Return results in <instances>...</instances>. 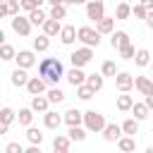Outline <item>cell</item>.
<instances>
[{"mask_svg":"<svg viewBox=\"0 0 153 153\" xmlns=\"http://www.w3.org/2000/svg\"><path fill=\"white\" fill-rule=\"evenodd\" d=\"M122 129H124V134H136L139 131V120L134 117V120H124V124H122Z\"/></svg>","mask_w":153,"mask_h":153,"instance_id":"cell-33","label":"cell"},{"mask_svg":"<svg viewBox=\"0 0 153 153\" xmlns=\"http://www.w3.org/2000/svg\"><path fill=\"white\" fill-rule=\"evenodd\" d=\"M33 60H36V57H33V53H31V50H19V53H17V65H19V67H24V69H26V67H31V65H33Z\"/></svg>","mask_w":153,"mask_h":153,"instance_id":"cell-14","label":"cell"},{"mask_svg":"<svg viewBox=\"0 0 153 153\" xmlns=\"http://www.w3.org/2000/svg\"><path fill=\"white\" fill-rule=\"evenodd\" d=\"M0 2H7V0H0Z\"/></svg>","mask_w":153,"mask_h":153,"instance_id":"cell-51","label":"cell"},{"mask_svg":"<svg viewBox=\"0 0 153 153\" xmlns=\"http://www.w3.org/2000/svg\"><path fill=\"white\" fill-rule=\"evenodd\" d=\"M131 110H134V117H136V120H146L151 108H148V105H146V100H143V103H134V105H131Z\"/></svg>","mask_w":153,"mask_h":153,"instance_id":"cell-23","label":"cell"},{"mask_svg":"<svg viewBox=\"0 0 153 153\" xmlns=\"http://www.w3.org/2000/svg\"><path fill=\"white\" fill-rule=\"evenodd\" d=\"M112 26H115V17H103V19L98 22V31H100V33H110Z\"/></svg>","mask_w":153,"mask_h":153,"instance_id":"cell-26","label":"cell"},{"mask_svg":"<svg viewBox=\"0 0 153 153\" xmlns=\"http://www.w3.org/2000/svg\"><path fill=\"white\" fill-rule=\"evenodd\" d=\"M131 12H134L139 19H146V14H148V7H146L143 2H139V5H134V7H131Z\"/></svg>","mask_w":153,"mask_h":153,"instance_id":"cell-41","label":"cell"},{"mask_svg":"<svg viewBox=\"0 0 153 153\" xmlns=\"http://www.w3.org/2000/svg\"><path fill=\"white\" fill-rule=\"evenodd\" d=\"M84 122H86V127H88L91 131H100V129H105V117H103L100 112H96V110L84 112Z\"/></svg>","mask_w":153,"mask_h":153,"instance_id":"cell-2","label":"cell"},{"mask_svg":"<svg viewBox=\"0 0 153 153\" xmlns=\"http://www.w3.org/2000/svg\"><path fill=\"white\" fill-rule=\"evenodd\" d=\"M134 148H136V141H134V136H131V134H127V136H122V139H120V151H124V153H127V151H134Z\"/></svg>","mask_w":153,"mask_h":153,"instance_id":"cell-28","label":"cell"},{"mask_svg":"<svg viewBox=\"0 0 153 153\" xmlns=\"http://www.w3.org/2000/svg\"><path fill=\"white\" fill-rule=\"evenodd\" d=\"M115 84H117V88H120V91H129V88L134 86V76H131V74H127V72H120V74L115 76Z\"/></svg>","mask_w":153,"mask_h":153,"instance_id":"cell-9","label":"cell"},{"mask_svg":"<svg viewBox=\"0 0 153 153\" xmlns=\"http://www.w3.org/2000/svg\"><path fill=\"white\" fill-rule=\"evenodd\" d=\"M41 2H43V0H22V7L31 12V10H36V7H41Z\"/></svg>","mask_w":153,"mask_h":153,"instance_id":"cell-43","label":"cell"},{"mask_svg":"<svg viewBox=\"0 0 153 153\" xmlns=\"http://www.w3.org/2000/svg\"><path fill=\"white\" fill-rule=\"evenodd\" d=\"M69 136H55V141H53V148L57 151V153H67L69 151Z\"/></svg>","mask_w":153,"mask_h":153,"instance_id":"cell-21","label":"cell"},{"mask_svg":"<svg viewBox=\"0 0 153 153\" xmlns=\"http://www.w3.org/2000/svg\"><path fill=\"white\" fill-rule=\"evenodd\" d=\"M65 2H69V5H76V0H65Z\"/></svg>","mask_w":153,"mask_h":153,"instance_id":"cell-49","label":"cell"},{"mask_svg":"<svg viewBox=\"0 0 153 153\" xmlns=\"http://www.w3.org/2000/svg\"><path fill=\"white\" fill-rule=\"evenodd\" d=\"M103 131H105V139H108V141H120L124 129H122L120 124H105V129H103Z\"/></svg>","mask_w":153,"mask_h":153,"instance_id":"cell-13","label":"cell"},{"mask_svg":"<svg viewBox=\"0 0 153 153\" xmlns=\"http://www.w3.org/2000/svg\"><path fill=\"white\" fill-rule=\"evenodd\" d=\"M48 2H50V5H62L65 0H48Z\"/></svg>","mask_w":153,"mask_h":153,"instance_id":"cell-48","label":"cell"},{"mask_svg":"<svg viewBox=\"0 0 153 153\" xmlns=\"http://www.w3.org/2000/svg\"><path fill=\"white\" fill-rule=\"evenodd\" d=\"M33 110V108H31ZM29 108H24V110H19V115H17V120H19V124H24V127H29L31 124V120H33V112H31Z\"/></svg>","mask_w":153,"mask_h":153,"instance_id":"cell-30","label":"cell"},{"mask_svg":"<svg viewBox=\"0 0 153 153\" xmlns=\"http://www.w3.org/2000/svg\"><path fill=\"white\" fill-rule=\"evenodd\" d=\"M29 19H31V24H45L48 14H45L41 7H36V10H31V12H29Z\"/></svg>","mask_w":153,"mask_h":153,"instance_id":"cell-25","label":"cell"},{"mask_svg":"<svg viewBox=\"0 0 153 153\" xmlns=\"http://www.w3.org/2000/svg\"><path fill=\"white\" fill-rule=\"evenodd\" d=\"M12 84H14V86H26V84H29V76H26L24 67H17V69L12 72Z\"/></svg>","mask_w":153,"mask_h":153,"instance_id":"cell-17","label":"cell"},{"mask_svg":"<svg viewBox=\"0 0 153 153\" xmlns=\"http://www.w3.org/2000/svg\"><path fill=\"white\" fill-rule=\"evenodd\" d=\"M69 57H72V65H74V67H84V65L93 57V50H91V45H84V48H76Z\"/></svg>","mask_w":153,"mask_h":153,"instance_id":"cell-3","label":"cell"},{"mask_svg":"<svg viewBox=\"0 0 153 153\" xmlns=\"http://www.w3.org/2000/svg\"><path fill=\"white\" fill-rule=\"evenodd\" d=\"M76 93H79V98L88 100V98H93L96 88H93V86H88V84H81V86H76Z\"/></svg>","mask_w":153,"mask_h":153,"instance_id":"cell-29","label":"cell"},{"mask_svg":"<svg viewBox=\"0 0 153 153\" xmlns=\"http://www.w3.org/2000/svg\"><path fill=\"white\" fill-rule=\"evenodd\" d=\"M141 2H143V5L148 7V10H153V0H141Z\"/></svg>","mask_w":153,"mask_h":153,"instance_id":"cell-47","label":"cell"},{"mask_svg":"<svg viewBox=\"0 0 153 153\" xmlns=\"http://www.w3.org/2000/svg\"><path fill=\"white\" fill-rule=\"evenodd\" d=\"M134 86H136L143 96L153 93V79H148V76H136V79H134Z\"/></svg>","mask_w":153,"mask_h":153,"instance_id":"cell-10","label":"cell"},{"mask_svg":"<svg viewBox=\"0 0 153 153\" xmlns=\"http://www.w3.org/2000/svg\"><path fill=\"white\" fill-rule=\"evenodd\" d=\"M12 29H14L19 36H26V33L31 31V19H26V17H22V14H14V17H12Z\"/></svg>","mask_w":153,"mask_h":153,"instance_id":"cell-6","label":"cell"},{"mask_svg":"<svg viewBox=\"0 0 153 153\" xmlns=\"http://www.w3.org/2000/svg\"><path fill=\"white\" fill-rule=\"evenodd\" d=\"M79 2H88V0H76V5H79Z\"/></svg>","mask_w":153,"mask_h":153,"instance_id":"cell-50","label":"cell"},{"mask_svg":"<svg viewBox=\"0 0 153 153\" xmlns=\"http://www.w3.org/2000/svg\"><path fill=\"white\" fill-rule=\"evenodd\" d=\"M48 38H50L48 33H43V36H38V38H33V50H38V53L48 50V45H50V41H48Z\"/></svg>","mask_w":153,"mask_h":153,"instance_id":"cell-27","label":"cell"},{"mask_svg":"<svg viewBox=\"0 0 153 153\" xmlns=\"http://www.w3.org/2000/svg\"><path fill=\"white\" fill-rule=\"evenodd\" d=\"M146 105L153 110V93H148V96H146Z\"/></svg>","mask_w":153,"mask_h":153,"instance_id":"cell-46","label":"cell"},{"mask_svg":"<svg viewBox=\"0 0 153 153\" xmlns=\"http://www.w3.org/2000/svg\"><path fill=\"white\" fill-rule=\"evenodd\" d=\"M69 139H72V141H84V139H86V131H84L79 124H74V127H69Z\"/></svg>","mask_w":153,"mask_h":153,"instance_id":"cell-34","label":"cell"},{"mask_svg":"<svg viewBox=\"0 0 153 153\" xmlns=\"http://www.w3.org/2000/svg\"><path fill=\"white\" fill-rule=\"evenodd\" d=\"M12 120H14V112H12V108H2V110H0V122H2V124H10Z\"/></svg>","mask_w":153,"mask_h":153,"instance_id":"cell-40","label":"cell"},{"mask_svg":"<svg viewBox=\"0 0 153 153\" xmlns=\"http://www.w3.org/2000/svg\"><path fill=\"white\" fill-rule=\"evenodd\" d=\"M76 36H79V29H74V26H69V24H67V26H62V31H60V41H62L65 45H69Z\"/></svg>","mask_w":153,"mask_h":153,"instance_id":"cell-11","label":"cell"},{"mask_svg":"<svg viewBox=\"0 0 153 153\" xmlns=\"http://www.w3.org/2000/svg\"><path fill=\"white\" fill-rule=\"evenodd\" d=\"M50 17H53V19H65V17H67V7H65V2H62V5H53Z\"/></svg>","mask_w":153,"mask_h":153,"instance_id":"cell-35","label":"cell"},{"mask_svg":"<svg viewBox=\"0 0 153 153\" xmlns=\"http://www.w3.org/2000/svg\"><path fill=\"white\" fill-rule=\"evenodd\" d=\"M86 76H88V74H84L81 67H72L69 74H67V79H69L72 86H81V84H86Z\"/></svg>","mask_w":153,"mask_h":153,"instance_id":"cell-8","label":"cell"},{"mask_svg":"<svg viewBox=\"0 0 153 153\" xmlns=\"http://www.w3.org/2000/svg\"><path fill=\"white\" fill-rule=\"evenodd\" d=\"M19 7H22V0H7V2H0V17L19 14Z\"/></svg>","mask_w":153,"mask_h":153,"instance_id":"cell-7","label":"cell"},{"mask_svg":"<svg viewBox=\"0 0 153 153\" xmlns=\"http://www.w3.org/2000/svg\"><path fill=\"white\" fill-rule=\"evenodd\" d=\"M129 14H131V5L120 2V5H117V10H115V17H117V19H127Z\"/></svg>","mask_w":153,"mask_h":153,"instance_id":"cell-31","label":"cell"},{"mask_svg":"<svg viewBox=\"0 0 153 153\" xmlns=\"http://www.w3.org/2000/svg\"><path fill=\"white\" fill-rule=\"evenodd\" d=\"M62 120H65V117H60L57 112H45V127H48V129H57V127L62 124Z\"/></svg>","mask_w":153,"mask_h":153,"instance_id":"cell-24","label":"cell"},{"mask_svg":"<svg viewBox=\"0 0 153 153\" xmlns=\"http://www.w3.org/2000/svg\"><path fill=\"white\" fill-rule=\"evenodd\" d=\"M81 120H84V112H81V110H76V108H72V110H67V112H65V122H67L69 127L79 124Z\"/></svg>","mask_w":153,"mask_h":153,"instance_id":"cell-15","label":"cell"},{"mask_svg":"<svg viewBox=\"0 0 153 153\" xmlns=\"http://www.w3.org/2000/svg\"><path fill=\"white\" fill-rule=\"evenodd\" d=\"M48 98H50V103H62V100H65V91L55 86V88L48 91Z\"/></svg>","mask_w":153,"mask_h":153,"instance_id":"cell-36","label":"cell"},{"mask_svg":"<svg viewBox=\"0 0 153 153\" xmlns=\"http://www.w3.org/2000/svg\"><path fill=\"white\" fill-rule=\"evenodd\" d=\"M146 24L153 29V10H148V14H146Z\"/></svg>","mask_w":153,"mask_h":153,"instance_id":"cell-45","label":"cell"},{"mask_svg":"<svg viewBox=\"0 0 153 153\" xmlns=\"http://www.w3.org/2000/svg\"><path fill=\"white\" fill-rule=\"evenodd\" d=\"M134 62H136L139 67H146V65L151 62V53H148L146 48H139V50H136V55H134Z\"/></svg>","mask_w":153,"mask_h":153,"instance_id":"cell-22","label":"cell"},{"mask_svg":"<svg viewBox=\"0 0 153 153\" xmlns=\"http://www.w3.org/2000/svg\"><path fill=\"white\" fill-rule=\"evenodd\" d=\"M127 43H129L127 31H115V33H112V48H117V50H120V48H124Z\"/></svg>","mask_w":153,"mask_h":153,"instance_id":"cell-19","label":"cell"},{"mask_svg":"<svg viewBox=\"0 0 153 153\" xmlns=\"http://www.w3.org/2000/svg\"><path fill=\"white\" fill-rule=\"evenodd\" d=\"M86 17L100 22V19L105 17V5H103V0H88V5H86Z\"/></svg>","mask_w":153,"mask_h":153,"instance_id":"cell-4","label":"cell"},{"mask_svg":"<svg viewBox=\"0 0 153 153\" xmlns=\"http://www.w3.org/2000/svg\"><path fill=\"white\" fill-rule=\"evenodd\" d=\"M86 84L93 86L96 91H100V88H103V74H88V76H86Z\"/></svg>","mask_w":153,"mask_h":153,"instance_id":"cell-32","label":"cell"},{"mask_svg":"<svg viewBox=\"0 0 153 153\" xmlns=\"http://www.w3.org/2000/svg\"><path fill=\"white\" fill-rule=\"evenodd\" d=\"M5 151H7V153H22V146H19V143H7Z\"/></svg>","mask_w":153,"mask_h":153,"instance_id":"cell-44","label":"cell"},{"mask_svg":"<svg viewBox=\"0 0 153 153\" xmlns=\"http://www.w3.org/2000/svg\"><path fill=\"white\" fill-rule=\"evenodd\" d=\"M131 105H134V98L127 96V91H122V96H117V110L127 112V110H131Z\"/></svg>","mask_w":153,"mask_h":153,"instance_id":"cell-18","label":"cell"},{"mask_svg":"<svg viewBox=\"0 0 153 153\" xmlns=\"http://www.w3.org/2000/svg\"><path fill=\"white\" fill-rule=\"evenodd\" d=\"M43 31L48 33V36H55V33H60L62 31V26H60V19H45V24H43Z\"/></svg>","mask_w":153,"mask_h":153,"instance_id":"cell-16","label":"cell"},{"mask_svg":"<svg viewBox=\"0 0 153 153\" xmlns=\"http://www.w3.org/2000/svg\"><path fill=\"white\" fill-rule=\"evenodd\" d=\"M38 72H41V76H43V79H48V81H53V84H57V81L65 76L62 62H60V60H55V57H45V60L41 62Z\"/></svg>","mask_w":153,"mask_h":153,"instance_id":"cell-1","label":"cell"},{"mask_svg":"<svg viewBox=\"0 0 153 153\" xmlns=\"http://www.w3.org/2000/svg\"><path fill=\"white\" fill-rule=\"evenodd\" d=\"M115 74H117V67H115V62H112V60L103 62V76H115Z\"/></svg>","mask_w":153,"mask_h":153,"instance_id":"cell-39","label":"cell"},{"mask_svg":"<svg viewBox=\"0 0 153 153\" xmlns=\"http://www.w3.org/2000/svg\"><path fill=\"white\" fill-rule=\"evenodd\" d=\"M120 55H122L124 60H134V55H136V50H134V45H131V43H127L124 48H120Z\"/></svg>","mask_w":153,"mask_h":153,"instance_id":"cell-38","label":"cell"},{"mask_svg":"<svg viewBox=\"0 0 153 153\" xmlns=\"http://www.w3.org/2000/svg\"><path fill=\"white\" fill-rule=\"evenodd\" d=\"M48 103H50V98H45V96H33V100H31V108L36 110V112H43V110H48Z\"/></svg>","mask_w":153,"mask_h":153,"instance_id":"cell-20","label":"cell"},{"mask_svg":"<svg viewBox=\"0 0 153 153\" xmlns=\"http://www.w3.org/2000/svg\"><path fill=\"white\" fill-rule=\"evenodd\" d=\"M26 88H29V93H31V96H38V93H43V91H45V81H43V79H38V76H31V79H29V84H26Z\"/></svg>","mask_w":153,"mask_h":153,"instance_id":"cell-12","label":"cell"},{"mask_svg":"<svg viewBox=\"0 0 153 153\" xmlns=\"http://www.w3.org/2000/svg\"><path fill=\"white\" fill-rule=\"evenodd\" d=\"M79 38H81L86 45L93 48V45L100 43V31H98V29H91V26H81V29H79Z\"/></svg>","mask_w":153,"mask_h":153,"instance_id":"cell-5","label":"cell"},{"mask_svg":"<svg viewBox=\"0 0 153 153\" xmlns=\"http://www.w3.org/2000/svg\"><path fill=\"white\" fill-rule=\"evenodd\" d=\"M0 57H2V60H12V57H17V55H14V48L5 43V45L0 48Z\"/></svg>","mask_w":153,"mask_h":153,"instance_id":"cell-42","label":"cell"},{"mask_svg":"<svg viewBox=\"0 0 153 153\" xmlns=\"http://www.w3.org/2000/svg\"><path fill=\"white\" fill-rule=\"evenodd\" d=\"M26 139H29L31 143H41V141H43V134H41L36 127H29V131H26Z\"/></svg>","mask_w":153,"mask_h":153,"instance_id":"cell-37","label":"cell"}]
</instances>
